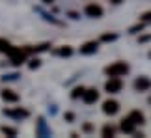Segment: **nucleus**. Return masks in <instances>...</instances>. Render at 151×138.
Returning <instances> with one entry per match:
<instances>
[{
  "label": "nucleus",
  "instance_id": "f257e3e1",
  "mask_svg": "<svg viewBox=\"0 0 151 138\" xmlns=\"http://www.w3.org/2000/svg\"><path fill=\"white\" fill-rule=\"evenodd\" d=\"M6 54H8V58H9V62L13 65H21V64H24L26 62V49H21V47H11V45H8L6 47V50H4Z\"/></svg>",
  "mask_w": 151,
  "mask_h": 138
},
{
  "label": "nucleus",
  "instance_id": "f03ea898",
  "mask_svg": "<svg viewBox=\"0 0 151 138\" xmlns=\"http://www.w3.org/2000/svg\"><path fill=\"white\" fill-rule=\"evenodd\" d=\"M104 73H106V77H123V75L129 73V64H125V62H114L112 65H108L104 69Z\"/></svg>",
  "mask_w": 151,
  "mask_h": 138
},
{
  "label": "nucleus",
  "instance_id": "7ed1b4c3",
  "mask_svg": "<svg viewBox=\"0 0 151 138\" xmlns=\"http://www.w3.org/2000/svg\"><path fill=\"white\" fill-rule=\"evenodd\" d=\"M121 88H123V82H121L119 77H110L104 84V90L108 93H118V91H121Z\"/></svg>",
  "mask_w": 151,
  "mask_h": 138
},
{
  "label": "nucleus",
  "instance_id": "20e7f679",
  "mask_svg": "<svg viewBox=\"0 0 151 138\" xmlns=\"http://www.w3.org/2000/svg\"><path fill=\"white\" fill-rule=\"evenodd\" d=\"M82 101L86 103V105H93V103L99 101V91H97L95 88H88V90H84V93H82Z\"/></svg>",
  "mask_w": 151,
  "mask_h": 138
},
{
  "label": "nucleus",
  "instance_id": "39448f33",
  "mask_svg": "<svg viewBox=\"0 0 151 138\" xmlns=\"http://www.w3.org/2000/svg\"><path fill=\"white\" fill-rule=\"evenodd\" d=\"M119 110V103L114 101V99H108L103 103V112L106 114V116H114V114H118Z\"/></svg>",
  "mask_w": 151,
  "mask_h": 138
},
{
  "label": "nucleus",
  "instance_id": "423d86ee",
  "mask_svg": "<svg viewBox=\"0 0 151 138\" xmlns=\"http://www.w3.org/2000/svg\"><path fill=\"white\" fill-rule=\"evenodd\" d=\"M84 13L88 17H91V19H99V17H103V8L99 4H88L86 9H84Z\"/></svg>",
  "mask_w": 151,
  "mask_h": 138
},
{
  "label": "nucleus",
  "instance_id": "0eeeda50",
  "mask_svg": "<svg viewBox=\"0 0 151 138\" xmlns=\"http://www.w3.org/2000/svg\"><path fill=\"white\" fill-rule=\"evenodd\" d=\"M132 86H134L136 91H147V90H151V80L147 77H138Z\"/></svg>",
  "mask_w": 151,
  "mask_h": 138
},
{
  "label": "nucleus",
  "instance_id": "6e6552de",
  "mask_svg": "<svg viewBox=\"0 0 151 138\" xmlns=\"http://www.w3.org/2000/svg\"><path fill=\"white\" fill-rule=\"evenodd\" d=\"M6 116H9V118H15V119H24L28 118V110H24V108H11V110H4Z\"/></svg>",
  "mask_w": 151,
  "mask_h": 138
},
{
  "label": "nucleus",
  "instance_id": "1a4fd4ad",
  "mask_svg": "<svg viewBox=\"0 0 151 138\" xmlns=\"http://www.w3.org/2000/svg\"><path fill=\"white\" fill-rule=\"evenodd\" d=\"M119 129L123 131V133H127V134H132L136 131V125L131 121V118H123V119H121V123H119Z\"/></svg>",
  "mask_w": 151,
  "mask_h": 138
},
{
  "label": "nucleus",
  "instance_id": "9d476101",
  "mask_svg": "<svg viewBox=\"0 0 151 138\" xmlns=\"http://www.w3.org/2000/svg\"><path fill=\"white\" fill-rule=\"evenodd\" d=\"M97 49H99V43L97 41H88L80 47V54H95Z\"/></svg>",
  "mask_w": 151,
  "mask_h": 138
},
{
  "label": "nucleus",
  "instance_id": "9b49d317",
  "mask_svg": "<svg viewBox=\"0 0 151 138\" xmlns=\"http://www.w3.org/2000/svg\"><path fill=\"white\" fill-rule=\"evenodd\" d=\"M129 118H131V121L134 125H144V123H146V118H144V114L140 110H132L129 114Z\"/></svg>",
  "mask_w": 151,
  "mask_h": 138
},
{
  "label": "nucleus",
  "instance_id": "f8f14e48",
  "mask_svg": "<svg viewBox=\"0 0 151 138\" xmlns=\"http://www.w3.org/2000/svg\"><path fill=\"white\" fill-rule=\"evenodd\" d=\"M2 99L8 101V103H17L19 101V95H17L13 90H4L2 91Z\"/></svg>",
  "mask_w": 151,
  "mask_h": 138
},
{
  "label": "nucleus",
  "instance_id": "ddd939ff",
  "mask_svg": "<svg viewBox=\"0 0 151 138\" xmlns=\"http://www.w3.org/2000/svg\"><path fill=\"white\" fill-rule=\"evenodd\" d=\"M54 54H56V56H65V58H67V56H71V54H73V49L65 45V47L56 49V50H54Z\"/></svg>",
  "mask_w": 151,
  "mask_h": 138
},
{
  "label": "nucleus",
  "instance_id": "4468645a",
  "mask_svg": "<svg viewBox=\"0 0 151 138\" xmlns=\"http://www.w3.org/2000/svg\"><path fill=\"white\" fill-rule=\"evenodd\" d=\"M101 134H103V136H106V138L114 136V134H116V127H112V125H104L103 131H101Z\"/></svg>",
  "mask_w": 151,
  "mask_h": 138
},
{
  "label": "nucleus",
  "instance_id": "2eb2a0df",
  "mask_svg": "<svg viewBox=\"0 0 151 138\" xmlns=\"http://www.w3.org/2000/svg\"><path fill=\"white\" fill-rule=\"evenodd\" d=\"M144 26H146V22H138V24H134V26L129 28V34H138V32H142Z\"/></svg>",
  "mask_w": 151,
  "mask_h": 138
},
{
  "label": "nucleus",
  "instance_id": "dca6fc26",
  "mask_svg": "<svg viewBox=\"0 0 151 138\" xmlns=\"http://www.w3.org/2000/svg\"><path fill=\"white\" fill-rule=\"evenodd\" d=\"M39 134H41V136H47V134H50V131H47V129H45V119H43V118H39Z\"/></svg>",
  "mask_w": 151,
  "mask_h": 138
},
{
  "label": "nucleus",
  "instance_id": "f3484780",
  "mask_svg": "<svg viewBox=\"0 0 151 138\" xmlns=\"http://www.w3.org/2000/svg\"><path fill=\"white\" fill-rule=\"evenodd\" d=\"M84 90H86V88H82V86H78V88H75V90L71 91V97H73V99H78V97H82Z\"/></svg>",
  "mask_w": 151,
  "mask_h": 138
},
{
  "label": "nucleus",
  "instance_id": "a211bd4d",
  "mask_svg": "<svg viewBox=\"0 0 151 138\" xmlns=\"http://www.w3.org/2000/svg\"><path fill=\"white\" fill-rule=\"evenodd\" d=\"M0 131H2L4 134H8V136H17V131L13 127H6L4 125V127H0Z\"/></svg>",
  "mask_w": 151,
  "mask_h": 138
},
{
  "label": "nucleus",
  "instance_id": "6ab92c4d",
  "mask_svg": "<svg viewBox=\"0 0 151 138\" xmlns=\"http://www.w3.org/2000/svg\"><path fill=\"white\" fill-rule=\"evenodd\" d=\"M116 37H118V36H116V34H103L101 41H114Z\"/></svg>",
  "mask_w": 151,
  "mask_h": 138
},
{
  "label": "nucleus",
  "instance_id": "aec40b11",
  "mask_svg": "<svg viewBox=\"0 0 151 138\" xmlns=\"http://www.w3.org/2000/svg\"><path fill=\"white\" fill-rule=\"evenodd\" d=\"M140 19H142V22H146V24H147V22H151V11H146Z\"/></svg>",
  "mask_w": 151,
  "mask_h": 138
},
{
  "label": "nucleus",
  "instance_id": "412c9836",
  "mask_svg": "<svg viewBox=\"0 0 151 138\" xmlns=\"http://www.w3.org/2000/svg\"><path fill=\"white\" fill-rule=\"evenodd\" d=\"M39 65H41V60H39V58H34V60L30 62V69H36V67H39Z\"/></svg>",
  "mask_w": 151,
  "mask_h": 138
},
{
  "label": "nucleus",
  "instance_id": "4be33fe9",
  "mask_svg": "<svg viewBox=\"0 0 151 138\" xmlns=\"http://www.w3.org/2000/svg\"><path fill=\"white\" fill-rule=\"evenodd\" d=\"M8 41H6V39H2V37H0V52H4V50H6V47H8Z\"/></svg>",
  "mask_w": 151,
  "mask_h": 138
},
{
  "label": "nucleus",
  "instance_id": "5701e85b",
  "mask_svg": "<svg viewBox=\"0 0 151 138\" xmlns=\"http://www.w3.org/2000/svg\"><path fill=\"white\" fill-rule=\"evenodd\" d=\"M149 39H151V36H142L140 39H138V41H140V43H147Z\"/></svg>",
  "mask_w": 151,
  "mask_h": 138
},
{
  "label": "nucleus",
  "instance_id": "b1692460",
  "mask_svg": "<svg viewBox=\"0 0 151 138\" xmlns=\"http://www.w3.org/2000/svg\"><path fill=\"white\" fill-rule=\"evenodd\" d=\"M84 131H86V133H91V131H93V127H91L90 123H86V125H84Z\"/></svg>",
  "mask_w": 151,
  "mask_h": 138
},
{
  "label": "nucleus",
  "instance_id": "393cba45",
  "mask_svg": "<svg viewBox=\"0 0 151 138\" xmlns=\"http://www.w3.org/2000/svg\"><path fill=\"white\" fill-rule=\"evenodd\" d=\"M65 119H67V121H73V119H75V116H73L71 112H67V114H65Z\"/></svg>",
  "mask_w": 151,
  "mask_h": 138
},
{
  "label": "nucleus",
  "instance_id": "a878e982",
  "mask_svg": "<svg viewBox=\"0 0 151 138\" xmlns=\"http://www.w3.org/2000/svg\"><path fill=\"white\" fill-rule=\"evenodd\" d=\"M112 4H121V2H125V0H110Z\"/></svg>",
  "mask_w": 151,
  "mask_h": 138
},
{
  "label": "nucleus",
  "instance_id": "bb28decb",
  "mask_svg": "<svg viewBox=\"0 0 151 138\" xmlns=\"http://www.w3.org/2000/svg\"><path fill=\"white\" fill-rule=\"evenodd\" d=\"M41 2H45V4H52L54 0H41Z\"/></svg>",
  "mask_w": 151,
  "mask_h": 138
},
{
  "label": "nucleus",
  "instance_id": "cd10ccee",
  "mask_svg": "<svg viewBox=\"0 0 151 138\" xmlns=\"http://www.w3.org/2000/svg\"><path fill=\"white\" fill-rule=\"evenodd\" d=\"M149 58H151V52H149Z\"/></svg>",
  "mask_w": 151,
  "mask_h": 138
},
{
  "label": "nucleus",
  "instance_id": "c85d7f7f",
  "mask_svg": "<svg viewBox=\"0 0 151 138\" xmlns=\"http://www.w3.org/2000/svg\"><path fill=\"white\" fill-rule=\"evenodd\" d=\"M149 103H151V99H149Z\"/></svg>",
  "mask_w": 151,
  "mask_h": 138
}]
</instances>
